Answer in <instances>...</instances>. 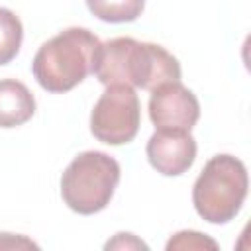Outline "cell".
<instances>
[{"label":"cell","instance_id":"277c9868","mask_svg":"<svg viewBox=\"0 0 251 251\" xmlns=\"http://www.w3.org/2000/svg\"><path fill=\"white\" fill-rule=\"evenodd\" d=\"M120 182V165L102 151L76 155L61 176V196L65 204L82 216L104 210Z\"/></svg>","mask_w":251,"mask_h":251},{"label":"cell","instance_id":"4fadbf2b","mask_svg":"<svg viewBox=\"0 0 251 251\" xmlns=\"http://www.w3.org/2000/svg\"><path fill=\"white\" fill-rule=\"evenodd\" d=\"M0 249H39V245L25 235L0 233Z\"/></svg>","mask_w":251,"mask_h":251},{"label":"cell","instance_id":"ba28073f","mask_svg":"<svg viewBox=\"0 0 251 251\" xmlns=\"http://www.w3.org/2000/svg\"><path fill=\"white\" fill-rule=\"evenodd\" d=\"M35 114V98L16 78L0 80V127H18Z\"/></svg>","mask_w":251,"mask_h":251},{"label":"cell","instance_id":"6da1fadb","mask_svg":"<svg viewBox=\"0 0 251 251\" xmlns=\"http://www.w3.org/2000/svg\"><path fill=\"white\" fill-rule=\"evenodd\" d=\"M92 73L104 86L127 84L143 90L180 80V65L165 47L133 37H114L100 43Z\"/></svg>","mask_w":251,"mask_h":251},{"label":"cell","instance_id":"30bf717a","mask_svg":"<svg viewBox=\"0 0 251 251\" xmlns=\"http://www.w3.org/2000/svg\"><path fill=\"white\" fill-rule=\"evenodd\" d=\"M22 37L24 27L20 18L8 8H0V65L10 63L18 55Z\"/></svg>","mask_w":251,"mask_h":251},{"label":"cell","instance_id":"8992f818","mask_svg":"<svg viewBox=\"0 0 251 251\" xmlns=\"http://www.w3.org/2000/svg\"><path fill=\"white\" fill-rule=\"evenodd\" d=\"M149 118L157 129L190 131L200 118V104L180 80L165 82L151 90Z\"/></svg>","mask_w":251,"mask_h":251},{"label":"cell","instance_id":"3957f363","mask_svg":"<svg viewBox=\"0 0 251 251\" xmlns=\"http://www.w3.org/2000/svg\"><path fill=\"white\" fill-rule=\"evenodd\" d=\"M249 178L245 165L233 155L212 157L192 186V202L198 216L210 224L231 222L247 196Z\"/></svg>","mask_w":251,"mask_h":251},{"label":"cell","instance_id":"5b68a950","mask_svg":"<svg viewBox=\"0 0 251 251\" xmlns=\"http://www.w3.org/2000/svg\"><path fill=\"white\" fill-rule=\"evenodd\" d=\"M141 124L139 98L133 86L127 84H110L94 104L90 114V131L92 135L108 145L129 143Z\"/></svg>","mask_w":251,"mask_h":251},{"label":"cell","instance_id":"7c38bea8","mask_svg":"<svg viewBox=\"0 0 251 251\" xmlns=\"http://www.w3.org/2000/svg\"><path fill=\"white\" fill-rule=\"evenodd\" d=\"M106 249H147V245L137 239L133 233H116L114 239H110L106 245Z\"/></svg>","mask_w":251,"mask_h":251},{"label":"cell","instance_id":"52a82bcc","mask_svg":"<svg viewBox=\"0 0 251 251\" xmlns=\"http://www.w3.org/2000/svg\"><path fill=\"white\" fill-rule=\"evenodd\" d=\"M147 159L157 173L178 176L186 173L196 159V139L190 131L157 129L147 141Z\"/></svg>","mask_w":251,"mask_h":251},{"label":"cell","instance_id":"8fae6325","mask_svg":"<svg viewBox=\"0 0 251 251\" xmlns=\"http://www.w3.org/2000/svg\"><path fill=\"white\" fill-rule=\"evenodd\" d=\"M176 249H196V251L212 249V251H216L218 249V243L212 237H208V235H204L200 231L184 229V231L175 233L167 241V251H176Z\"/></svg>","mask_w":251,"mask_h":251},{"label":"cell","instance_id":"7a4b0ae2","mask_svg":"<svg viewBox=\"0 0 251 251\" xmlns=\"http://www.w3.org/2000/svg\"><path fill=\"white\" fill-rule=\"evenodd\" d=\"M100 39L84 27H69L45 41L31 63V71L41 88L53 94L69 92L80 84L94 65Z\"/></svg>","mask_w":251,"mask_h":251},{"label":"cell","instance_id":"9c48e42d","mask_svg":"<svg viewBox=\"0 0 251 251\" xmlns=\"http://www.w3.org/2000/svg\"><path fill=\"white\" fill-rule=\"evenodd\" d=\"M86 6L102 22L124 24L141 16L145 0H86Z\"/></svg>","mask_w":251,"mask_h":251}]
</instances>
